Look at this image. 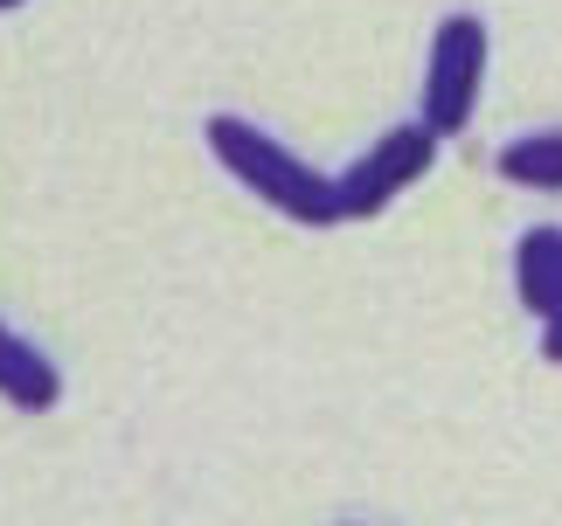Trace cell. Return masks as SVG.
Returning a JSON list of instances; mask_svg holds the SVG:
<instances>
[{"label":"cell","mask_w":562,"mask_h":526,"mask_svg":"<svg viewBox=\"0 0 562 526\" xmlns=\"http://www.w3.org/2000/svg\"><path fill=\"white\" fill-rule=\"evenodd\" d=\"M209 152H215V160H223L265 208L292 215V222H306V229H334V222H340V187L327 181V173H313L299 152H285L271 132H257V125H244V118L215 112V118H209Z\"/></svg>","instance_id":"obj_1"},{"label":"cell","mask_w":562,"mask_h":526,"mask_svg":"<svg viewBox=\"0 0 562 526\" xmlns=\"http://www.w3.org/2000/svg\"><path fill=\"white\" fill-rule=\"evenodd\" d=\"M430 160H438V132H430L424 118H409V125H389L382 139L361 152V160L340 173V222H361V215H382L389 202H396L403 187H417Z\"/></svg>","instance_id":"obj_2"},{"label":"cell","mask_w":562,"mask_h":526,"mask_svg":"<svg viewBox=\"0 0 562 526\" xmlns=\"http://www.w3.org/2000/svg\"><path fill=\"white\" fill-rule=\"evenodd\" d=\"M480 77H486V28L472 14H445L438 42H430V70H424V125L438 132V139L472 125Z\"/></svg>","instance_id":"obj_3"},{"label":"cell","mask_w":562,"mask_h":526,"mask_svg":"<svg viewBox=\"0 0 562 526\" xmlns=\"http://www.w3.org/2000/svg\"><path fill=\"white\" fill-rule=\"evenodd\" d=\"M514 291L535 319L562 312V229H528L514 250Z\"/></svg>","instance_id":"obj_4"},{"label":"cell","mask_w":562,"mask_h":526,"mask_svg":"<svg viewBox=\"0 0 562 526\" xmlns=\"http://www.w3.org/2000/svg\"><path fill=\"white\" fill-rule=\"evenodd\" d=\"M0 395H8L14 409H56V395H63L56 361L35 354L29 340H14L8 325H0Z\"/></svg>","instance_id":"obj_5"},{"label":"cell","mask_w":562,"mask_h":526,"mask_svg":"<svg viewBox=\"0 0 562 526\" xmlns=\"http://www.w3.org/2000/svg\"><path fill=\"white\" fill-rule=\"evenodd\" d=\"M501 173L514 187H535V194H562V132H528V139H507L501 146Z\"/></svg>","instance_id":"obj_6"},{"label":"cell","mask_w":562,"mask_h":526,"mask_svg":"<svg viewBox=\"0 0 562 526\" xmlns=\"http://www.w3.org/2000/svg\"><path fill=\"white\" fill-rule=\"evenodd\" d=\"M542 325H549V333H542V361H555V367H562V312H549Z\"/></svg>","instance_id":"obj_7"},{"label":"cell","mask_w":562,"mask_h":526,"mask_svg":"<svg viewBox=\"0 0 562 526\" xmlns=\"http://www.w3.org/2000/svg\"><path fill=\"white\" fill-rule=\"evenodd\" d=\"M0 8H14V0H0Z\"/></svg>","instance_id":"obj_8"}]
</instances>
